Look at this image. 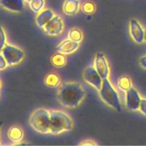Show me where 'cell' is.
<instances>
[{
  "mask_svg": "<svg viewBox=\"0 0 146 146\" xmlns=\"http://www.w3.org/2000/svg\"><path fill=\"white\" fill-rule=\"evenodd\" d=\"M86 91L78 82H66L58 86L57 99L64 107L74 108L81 104L85 98Z\"/></svg>",
  "mask_w": 146,
  "mask_h": 146,
  "instance_id": "cell-1",
  "label": "cell"
},
{
  "mask_svg": "<svg viewBox=\"0 0 146 146\" xmlns=\"http://www.w3.org/2000/svg\"><path fill=\"white\" fill-rule=\"evenodd\" d=\"M49 112L51 122L48 133L54 135H58L73 129L74 122L68 114L58 110H50Z\"/></svg>",
  "mask_w": 146,
  "mask_h": 146,
  "instance_id": "cell-2",
  "label": "cell"
},
{
  "mask_svg": "<svg viewBox=\"0 0 146 146\" xmlns=\"http://www.w3.org/2000/svg\"><path fill=\"white\" fill-rule=\"evenodd\" d=\"M98 92L101 100L107 106L114 108L118 112H121V105L119 95L108 78L103 80L102 86Z\"/></svg>",
  "mask_w": 146,
  "mask_h": 146,
  "instance_id": "cell-3",
  "label": "cell"
},
{
  "mask_svg": "<svg viewBox=\"0 0 146 146\" xmlns=\"http://www.w3.org/2000/svg\"><path fill=\"white\" fill-rule=\"evenodd\" d=\"M50 122V112L45 108H38L36 110L29 118V124L31 128L42 134L48 133Z\"/></svg>",
  "mask_w": 146,
  "mask_h": 146,
  "instance_id": "cell-4",
  "label": "cell"
},
{
  "mask_svg": "<svg viewBox=\"0 0 146 146\" xmlns=\"http://www.w3.org/2000/svg\"><path fill=\"white\" fill-rule=\"evenodd\" d=\"M1 54L4 56L9 66L17 65L24 58V52L22 49L7 43L2 48Z\"/></svg>",
  "mask_w": 146,
  "mask_h": 146,
  "instance_id": "cell-5",
  "label": "cell"
},
{
  "mask_svg": "<svg viewBox=\"0 0 146 146\" xmlns=\"http://www.w3.org/2000/svg\"><path fill=\"white\" fill-rule=\"evenodd\" d=\"M84 79L87 84L92 86L95 89L99 91L102 86L103 79L99 75L97 71L96 70L94 66H88L84 70L83 74Z\"/></svg>",
  "mask_w": 146,
  "mask_h": 146,
  "instance_id": "cell-6",
  "label": "cell"
},
{
  "mask_svg": "<svg viewBox=\"0 0 146 146\" xmlns=\"http://www.w3.org/2000/svg\"><path fill=\"white\" fill-rule=\"evenodd\" d=\"M64 29V23L62 18L58 15H55L44 27V32L50 36H56L63 32Z\"/></svg>",
  "mask_w": 146,
  "mask_h": 146,
  "instance_id": "cell-7",
  "label": "cell"
},
{
  "mask_svg": "<svg viewBox=\"0 0 146 146\" xmlns=\"http://www.w3.org/2000/svg\"><path fill=\"white\" fill-rule=\"evenodd\" d=\"M94 66L99 74L102 79L108 78L110 74V67L107 58L103 53L98 52L96 55Z\"/></svg>",
  "mask_w": 146,
  "mask_h": 146,
  "instance_id": "cell-8",
  "label": "cell"
},
{
  "mask_svg": "<svg viewBox=\"0 0 146 146\" xmlns=\"http://www.w3.org/2000/svg\"><path fill=\"white\" fill-rule=\"evenodd\" d=\"M130 35L136 44H141L145 41V30L137 19H133L130 21Z\"/></svg>",
  "mask_w": 146,
  "mask_h": 146,
  "instance_id": "cell-9",
  "label": "cell"
},
{
  "mask_svg": "<svg viewBox=\"0 0 146 146\" xmlns=\"http://www.w3.org/2000/svg\"><path fill=\"white\" fill-rule=\"evenodd\" d=\"M141 97L138 91L134 87L126 91L125 94V106L129 111H136L139 110Z\"/></svg>",
  "mask_w": 146,
  "mask_h": 146,
  "instance_id": "cell-10",
  "label": "cell"
},
{
  "mask_svg": "<svg viewBox=\"0 0 146 146\" xmlns=\"http://www.w3.org/2000/svg\"><path fill=\"white\" fill-rule=\"evenodd\" d=\"M80 44L78 42L72 41L70 38L64 40L56 46V51L58 52L62 53L65 55L72 54L75 52L79 48Z\"/></svg>",
  "mask_w": 146,
  "mask_h": 146,
  "instance_id": "cell-11",
  "label": "cell"
},
{
  "mask_svg": "<svg viewBox=\"0 0 146 146\" xmlns=\"http://www.w3.org/2000/svg\"><path fill=\"white\" fill-rule=\"evenodd\" d=\"M0 6L8 11L20 12L24 8V0H0Z\"/></svg>",
  "mask_w": 146,
  "mask_h": 146,
  "instance_id": "cell-12",
  "label": "cell"
},
{
  "mask_svg": "<svg viewBox=\"0 0 146 146\" xmlns=\"http://www.w3.org/2000/svg\"><path fill=\"white\" fill-rule=\"evenodd\" d=\"M54 16L55 14L52 10L50 9H44L37 14L36 17V24L38 27L43 28Z\"/></svg>",
  "mask_w": 146,
  "mask_h": 146,
  "instance_id": "cell-13",
  "label": "cell"
},
{
  "mask_svg": "<svg viewBox=\"0 0 146 146\" xmlns=\"http://www.w3.org/2000/svg\"><path fill=\"white\" fill-rule=\"evenodd\" d=\"M79 8L80 0H65L63 4V11L66 15H75Z\"/></svg>",
  "mask_w": 146,
  "mask_h": 146,
  "instance_id": "cell-14",
  "label": "cell"
},
{
  "mask_svg": "<svg viewBox=\"0 0 146 146\" xmlns=\"http://www.w3.org/2000/svg\"><path fill=\"white\" fill-rule=\"evenodd\" d=\"M24 131L18 125H13L9 129L7 135L9 139L14 143H19L24 138Z\"/></svg>",
  "mask_w": 146,
  "mask_h": 146,
  "instance_id": "cell-15",
  "label": "cell"
},
{
  "mask_svg": "<svg viewBox=\"0 0 146 146\" xmlns=\"http://www.w3.org/2000/svg\"><path fill=\"white\" fill-rule=\"evenodd\" d=\"M44 84L49 88H57L61 84V79L57 74L49 73L45 76Z\"/></svg>",
  "mask_w": 146,
  "mask_h": 146,
  "instance_id": "cell-16",
  "label": "cell"
},
{
  "mask_svg": "<svg viewBox=\"0 0 146 146\" xmlns=\"http://www.w3.org/2000/svg\"><path fill=\"white\" fill-rule=\"evenodd\" d=\"M51 63L56 68H62L67 63L66 57L62 53H56L51 57Z\"/></svg>",
  "mask_w": 146,
  "mask_h": 146,
  "instance_id": "cell-17",
  "label": "cell"
},
{
  "mask_svg": "<svg viewBox=\"0 0 146 146\" xmlns=\"http://www.w3.org/2000/svg\"><path fill=\"white\" fill-rule=\"evenodd\" d=\"M118 86L121 91L126 92L133 87L132 81L129 76H123L118 78Z\"/></svg>",
  "mask_w": 146,
  "mask_h": 146,
  "instance_id": "cell-18",
  "label": "cell"
},
{
  "mask_svg": "<svg viewBox=\"0 0 146 146\" xmlns=\"http://www.w3.org/2000/svg\"><path fill=\"white\" fill-rule=\"evenodd\" d=\"M68 37L72 41L80 43L84 38V34H83L82 31L79 29L73 28L71 29L68 31Z\"/></svg>",
  "mask_w": 146,
  "mask_h": 146,
  "instance_id": "cell-19",
  "label": "cell"
},
{
  "mask_svg": "<svg viewBox=\"0 0 146 146\" xmlns=\"http://www.w3.org/2000/svg\"><path fill=\"white\" fill-rule=\"evenodd\" d=\"M81 9L85 14L91 15V14H93L95 12L96 9V4L93 1H87L83 3L81 7Z\"/></svg>",
  "mask_w": 146,
  "mask_h": 146,
  "instance_id": "cell-20",
  "label": "cell"
},
{
  "mask_svg": "<svg viewBox=\"0 0 146 146\" xmlns=\"http://www.w3.org/2000/svg\"><path fill=\"white\" fill-rule=\"evenodd\" d=\"M45 6V0H32L29 3V7L34 12L38 13L44 9Z\"/></svg>",
  "mask_w": 146,
  "mask_h": 146,
  "instance_id": "cell-21",
  "label": "cell"
},
{
  "mask_svg": "<svg viewBox=\"0 0 146 146\" xmlns=\"http://www.w3.org/2000/svg\"><path fill=\"white\" fill-rule=\"evenodd\" d=\"M7 44V35L4 28L0 25V53H1L2 48Z\"/></svg>",
  "mask_w": 146,
  "mask_h": 146,
  "instance_id": "cell-22",
  "label": "cell"
},
{
  "mask_svg": "<svg viewBox=\"0 0 146 146\" xmlns=\"http://www.w3.org/2000/svg\"><path fill=\"white\" fill-rule=\"evenodd\" d=\"M139 111L143 115H146V98H141Z\"/></svg>",
  "mask_w": 146,
  "mask_h": 146,
  "instance_id": "cell-23",
  "label": "cell"
},
{
  "mask_svg": "<svg viewBox=\"0 0 146 146\" xmlns=\"http://www.w3.org/2000/svg\"><path fill=\"white\" fill-rule=\"evenodd\" d=\"M8 64H7V61H6L5 58L4 57V56L0 53V71H2V70L5 69L7 67Z\"/></svg>",
  "mask_w": 146,
  "mask_h": 146,
  "instance_id": "cell-24",
  "label": "cell"
},
{
  "mask_svg": "<svg viewBox=\"0 0 146 146\" xmlns=\"http://www.w3.org/2000/svg\"><path fill=\"white\" fill-rule=\"evenodd\" d=\"M139 64L143 68L146 69V55L141 57L139 59Z\"/></svg>",
  "mask_w": 146,
  "mask_h": 146,
  "instance_id": "cell-25",
  "label": "cell"
},
{
  "mask_svg": "<svg viewBox=\"0 0 146 146\" xmlns=\"http://www.w3.org/2000/svg\"><path fill=\"white\" fill-rule=\"evenodd\" d=\"M80 145H96V143H94V141H91V140H86L84 142L81 143Z\"/></svg>",
  "mask_w": 146,
  "mask_h": 146,
  "instance_id": "cell-26",
  "label": "cell"
},
{
  "mask_svg": "<svg viewBox=\"0 0 146 146\" xmlns=\"http://www.w3.org/2000/svg\"><path fill=\"white\" fill-rule=\"evenodd\" d=\"M24 2L28 3V4H29V3L31 2V1H32V0H24Z\"/></svg>",
  "mask_w": 146,
  "mask_h": 146,
  "instance_id": "cell-27",
  "label": "cell"
},
{
  "mask_svg": "<svg viewBox=\"0 0 146 146\" xmlns=\"http://www.w3.org/2000/svg\"><path fill=\"white\" fill-rule=\"evenodd\" d=\"M2 123H3L2 121H0V130H1V125H2Z\"/></svg>",
  "mask_w": 146,
  "mask_h": 146,
  "instance_id": "cell-28",
  "label": "cell"
},
{
  "mask_svg": "<svg viewBox=\"0 0 146 146\" xmlns=\"http://www.w3.org/2000/svg\"><path fill=\"white\" fill-rule=\"evenodd\" d=\"M145 41H146V31H145Z\"/></svg>",
  "mask_w": 146,
  "mask_h": 146,
  "instance_id": "cell-29",
  "label": "cell"
},
{
  "mask_svg": "<svg viewBox=\"0 0 146 146\" xmlns=\"http://www.w3.org/2000/svg\"><path fill=\"white\" fill-rule=\"evenodd\" d=\"M1 81H0V88H1Z\"/></svg>",
  "mask_w": 146,
  "mask_h": 146,
  "instance_id": "cell-30",
  "label": "cell"
}]
</instances>
